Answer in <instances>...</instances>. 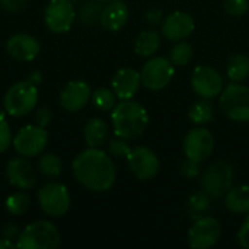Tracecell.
<instances>
[{"instance_id":"obj_1","label":"cell","mask_w":249,"mask_h":249,"mask_svg":"<svg viewBox=\"0 0 249 249\" xmlns=\"http://www.w3.org/2000/svg\"><path fill=\"white\" fill-rule=\"evenodd\" d=\"M71 171L77 182L96 193L108 191L117 178L111 156L101 147H89L80 152L71 162Z\"/></svg>"},{"instance_id":"obj_2","label":"cell","mask_w":249,"mask_h":249,"mask_svg":"<svg viewBox=\"0 0 249 249\" xmlns=\"http://www.w3.org/2000/svg\"><path fill=\"white\" fill-rule=\"evenodd\" d=\"M111 121L117 137L134 140L144 133L149 124V115L139 102L124 99L112 108Z\"/></svg>"},{"instance_id":"obj_3","label":"cell","mask_w":249,"mask_h":249,"mask_svg":"<svg viewBox=\"0 0 249 249\" xmlns=\"http://www.w3.org/2000/svg\"><path fill=\"white\" fill-rule=\"evenodd\" d=\"M38 85L29 79L12 85L3 98V108L10 117H25L32 112L38 104Z\"/></svg>"},{"instance_id":"obj_4","label":"cell","mask_w":249,"mask_h":249,"mask_svg":"<svg viewBox=\"0 0 249 249\" xmlns=\"http://www.w3.org/2000/svg\"><path fill=\"white\" fill-rule=\"evenodd\" d=\"M61 236L57 226L48 220H36L29 223L16 239L19 249H57Z\"/></svg>"},{"instance_id":"obj_5","label":"cell","mask_w":249,"mask_h":249,"mask_svg":"<svg viewBox=\"0 0 249 249\" xmlns=\"http://www.w3.org/2000/svg\"><path fill=\"white\" fill-rule=\"evenodd\" d=\"M220 108L226 117L233 121H249V88L244 85H228L220 96Z\"/></svg>"},{"instance_id":"obj_6","label":"cell","mask_w":249,"mask_h":249,"mask_svg":"<svg viewBox=\"0 0 249 249\" xmlns=\"http://www.w3.org/2000/svg\"><path fill=\"white\" fill-rule=\"evenodd\" d=\"M38 204L48 217H63L70 209V194L67 187L60 182H48L42 185L38 191Z\"/></svg>"},{"instance_id":"obj_7","label":"cell","mask_w":249,"mask_h":249,"mask_svg":"<svg viewBox=\"0 0 249 249\" xmlns=\"http://www.w3.org/2000/svg\"><path fill=\"white\" fill-rule=\"evenodd\" d=\"M48 143V133L44 127L29 124L22 127L13 137L12 146L18 155L25 158H34L44 153Z\"/></svg>"},{"instance_id":"obj_8","label":"cell","mask_w":249,"mask_h":249,"mask_svg":"<svg viewBox=\"0 0 249 249\" xmlns=\"http://www.w3.org/2000/svg\"><path fill=\"white\" fill-rule=\"evenodd\" d=\"M76 9L71 0H50L44 10L45 26L54 34H66L76 20Z\"/></svg>"},{"instance_id":"obj_9","label":"cell","mask_w":249,"mask_h":249,"mask_svg":"<svg viewBox=\"0 0 249 249\" xmlns=\"http://www.w3.org/2000/svg\"><path fill=\"white\" fill-rule=\"evenodd\" d=\"M175 73L172 63L165 57H155L142 69V83L150 90H160L169 85Z\"/></svg>"},{"instance_id":"obj_10","label":"cell","mask_w":249,"mask_h":249,"mask_svg":"<svg viewBox=\"0 0 249 249\" xmlns=\"http://www.w3.org/2000/svg\"><path fill=\"white\" fill-rule=\"evenodd\" d=\"M233 182V168L228 162L213 163L203 177V188L212 197H222L231 190Z\"/></svg>"},{"instance_id":"obj_11","label":"cell","mask_w":249,"mask_h":249,"mask_svg":"<svg viewBox=\"0 0 249 249\" xmlns=\"http://www.w3.org/2000/svg\"><path fill=\"white\" fill-rule=\"evenodd\" d=\"M214 150V137L206 128H194L184 139V153L193 162H204Z\"/></svg>"},{"instance_id":"obj_12","label":"cell","mask_w":249,"mask_h":249,"mask_svg":"<svg viewBox=\"0 0 249 249\" xmlns=\"http://www.w3.org/2000/svg\"><path fill=\"white\" fill-rule=\"evenodd\" d=\"M220 233V223L214 217H201L191 226L188 244L194 249H209L217 244Z\"/></svg>"},{"instance_id":"obj_13","label":"cell","mask_w":249,"mask_h":249,"mask_svg":"<svg viewBox=\"0 0 249 249\" xmlns=\"http://www.w3.org/2000/svg\"><path fill=\"white\" fill-rule=\"evenodd\" d=\"M191 86L198 96L210 99L217 96L223 90V77L213 67L198 66L193 71Z\"/></svg>"},{"instance_id":"obj_14","label":"cell","mask_w":249,"mask_h":249,"mask_svg":"<svg viewBox=\"0 0 249 249\" xmlns=\"http://www.w3.org/2000/svg\"><path fill=\"white\" fill-rule=\"evenodd\" d=\"M130 171L142 181L152 179L159 172V159L147 147L139 146L131 149L127 156Z\"/></svg>"},{"instance_id":"obj_15","label":"cell","mask_w":249,"mask_h":249,"mask_svg":"<svg viewBox=\"0 0 249 249\" xmlns=\"http://www.w3.org/2000/svg\"><path fill=\"white\" fill-rule=\"evenodd\" d=\"M6 178L9 184L18 190H31L36 184V172L25 156L12 158L6 166Z\"/></svg>"},{"instance_id":"obj_16","label":"cell","mask_w":249,"mask_h":249,"mask_svg":"<svg viewBox=\"0 0 249 249\" xmlns=\"http://www.w3.org/2000/svg\"><path fill=\"white\" fill-rule=\"evenodd\" d=\"M6 51L13 60L20 63H28V61H34L38 57L41 51V44L34 35L19 32L7 39Z\"/></svg>"},{"instance_id":"obj_17","label":"cell","mask_w":249,"mask_h":249,"mask_svg":"<svg viewBox=\"0 0 249 249\" xmlns=\"http://www.w3.org/2000/svg\"><path fill=\"white\" fill-rule=\"evenodd\" d=\"M90 99V86L83 80H70L60 92V105L67 112L80 111Z\"/></svg>"},{"instance_id":"obj_18","label":"cell","mask_w":249,"mask_h":249,"mask_svg":"<svg viewBox=\"0 0 249 249\" xmlns=\"http://www.w3.org/2000/svg\"><path fill=\"white\" fill-rule=\"evenodd\" d=\"M194 26H196V23L190 13L177 10L163 19L162 34L165 35V38H168L171 41H179V39L188 38L191 35V32L194 31Z\"/></svg>"},{"instance_id":"obj_19","label":"cell","mask_w":249,"mask_h":249,"mask_svg":"<svg viewBox=\"0 0 249 249\" xmlns=\"http://www.w3.org/2000/svg\"><path fill=\"white\" fill-rule=\"evenodd\" d=\"M140 83H142V74L130 67L117 70L111 80L112 90L115 96L120 98L121 101L131 99L137 93Z\"/></svg>"},{"instance_id":"obj_20","label":"cell","mask_w":249,"mask_h":249,"mask_svg":"<svg viewBox=\"0 0 249 249\" xmlns=\"http://www.w3.org/2000/svg\"><path fill=\"white\" fill-rule=\"evenodd\" d=\"M128 20V9L123 1L112 0L109 4H107L99 15V22L104 26V29L115 32L125 26Z\"/></svg>"},{"instance_id":"obj_21","label":"cell","mask_w":249,"mask_h":249,"mask_svg":"<svg viewBox=\"0 0 249 249\" xmlns=\"http://www.w3.org/2000/svg\"><path fill=\"white\" fill-rule=\"evenodd\" d=\"M109 136L108 124L102 118H90L83 128V139L88 147H102Z\"/></svg>"},{"instance_id":"obj_22","label":"cell","mask_w":249,"mask_h":249,"mask_svg":"<svg viewBox=\"0 0 249 249\" xmlns=\"http://www.w3.org/2000/svg\"><path fill=\"white\" fill-rule=\"evenodd\" d=\"M160 45V36L155 29H146L142 31L134 44V51L140 57H150L156 53V50Z\"/></svg>"},{"instance_id":"obj_23","label":"cell","mask_w":249,"mask_h":249,"mask_svg":"<svg viewBox=\"0 0 249 249\" xmlns=\"http://www.w3.org/2000/svg\"><path fill=\"white\" fill-rule=\"evenodd\" d=\"M225 206L233 213H248L249 212V187L241 185L228 191L225 198Z\"/></svg>"},{"instance_id":"obj_24","label":"cell","mask_w":249,"mask_h":249,"mask_svg":"<svg viewBox=\"0 0 249 249\" xmlns=\"http://www.w3.org/2000/svg\"><path fill=\"white\" fill-rule=\"evenodd\" d=\"M249 74V57L245 54H235L228 61V76L233 82H242Z\"/></svg>"},{"instance_id":"obj_25","label":"cell","mask_w":249,"mask_h":249,"mask_svg":"<svg viewBox=\"0 0 249 249\" xmlns=\"http://www.w3.org/2000/svg\"><path fill=\"white\" fill-rule=\"evenodd\" d=\"M38 169L44 177L57 178L63 172V162L54 153H41L38 160Z\"/></svg>"},{"instance_id":"obj_26","label":"cell","mask_w":249,"mask_h":249,"mask_svg":"<svg viewBox=\"0 0 249 249\" xmlns=\"http://www.w3.org/2000/svg\"><path fill=\"white\" fill-rule=\"evenodd\" d=\"M188 115L196 124H207L213 120V107L206 98H203L193 104Z\"/></svg>"},{"instance_id":"obj_27","label":"cell","mask_w":249,"mask_h":249,"mask_svg":"<svg viewBox=\"0 0 249 249\" xmlns=\"http://www.w3.org/2000/svg\"><path fill=\"white\" fill-rule=\"evenodd\" d=\"M29 204H31V200L28 197V194L18 191V193H13L10 194L7 198H6V210L7 213H10L12 216H22L28 212L29 209Z\"/></svg>"},{"instance_id":"obj_28","label":"cell","mask_w":249,"mask_h":249,"mask_svg":"<svg viewBox=\"0 0 249 249\" xmlns=\"http://www.w3.org/2000/svg\"><path fill=\"white\" fill-rule=\"evenodd\" d=\"M115 93L114 90L108 88H98L92 93V102L93 105L101 111H109L115 107Z\"/></svg>"},{"instance_id":"obj_29","label":"cell","mask_w":249,"mask_h":249,"mask_svg":"<svg viewBox=\"0 0 249 249\" xmlns=\"http://www.w3.org/2000/svg\"><path fill=\"white\" fill-rule=\"evenodd\" d=\"M191 58H193V47L185 41L178 42L171 50V61L177 66H185L190 63Z\"/></svg>"},{"instance_id":"obj_30","label":"cell","mask_w":249,"mask_h":249,"mask_svg":"<svg viewBox=\"0 0 249 249\" xmlns=\"http://www.w3.org/2000/svg\"><path fill=\"white\" fill-rule=\"evenodd\" d=\"M99 15H101V9L95 1H88V3H83L80 10H79V18L85 22V23H90L96 19H99Z\"/></svg>"},{"instance_id":"obj_31","label":"cell","mask_w":249,"mask_h":249,"mask_svg":"<svg viewBox=\"0 0 249 249\" xmlns=\"http://www.w3.org/2000/svg\"><path fill=\"white\" fill-rule=\"evenodd\" d=\"M108 152L111 156L114 158H127L128 153L131 152V147L128 146L127 140L118 137V139H114L109 142L108 144Z\"/></svg>"},{"instance_id":"obj_32","label":"cell","mask_w":249,"mask_h":249,"mask_svg":"<svg viewBox=\"0 0 249 249\" xmlns=\"http://www.w3.org/2000/svg\"><path fill=\"white\" fill-rule=\"evenodd\" d=\"M12 131H10V125L6 120V117L3 114H0V153H4L10 144H12Z\"/></svg>"},{"instance_id":"obj_33","label":"cell","mask_w":249,"mask_h":249,"mask_svg":"<svg viewBox=\"0 0 249 249\" xmlns=\"http://www.w3.org/2000/svg\"><path fill=\"white\" fill-rule=\"evenodd\" d=\"M223 7L231 16H242L248 12L249 0H225Z\"/></svg>"},{"instance_id":"obj_34","label":"cell","mask_w":249,"mask_h":249,"mask_svg":"<svg viewBox=\"0 0 249 249\" xmlns=\"http://www.w3.org/2000/svg\"><path fill=\"white\" fill-rule=\"evenodd\" d=\"M51 118H53L51 109L48 107H42V108H38L35 111V114H34V124L45 128L51 123Z\"/></svg>"},{"instance_id":"obj_35","label":"cell","mask_w":249,"mask_h":249,"mask_svg":"<svg viewBox=\"0 0 249 249\" xmlns=\"http://www.w3.org/2000/svg\"><path fill=\"white\" fill-rule=\"evenodd\" d=\"M29 0H0V4L7 12H20Z\"/></svg>"},{"instance_id":"obj_36","label":"cell","mask_w":249,"mask_h":249,"mask_svg":"<svg viewBox=\"0 0 249 249\" xmlns=\"http://www.w3.org/2000/svg\"><path fill=\"white\" fill-rule=\"evenodd\" d=\"M20 232H22V231L18 228L16 223H6V225L1 228V236L6 238V239H10V241L18 239L19 235H20Z\"/></svg>"},{"instance_id":"obj_37","label":"cell","mask_w":249,"mask_h":249,"mask_svg":"<svg viewBox=\"0 0 249 249\" xmlns=\"http://www.w3.org/2000/svg\"><path fill=\"white\" fill-rule=\"evenodd\" d=\"M238 241H239L241 247L249 249V216L245 219V222L242 223V226L239 229Z\"/></svg>"},{"instance_id":"obj_38","label":"cell","mask_w":249,"mask_h":249,"mask_svg":"<svg viewBox=\"0 0 249 249\" xmlns=\"http://www.w3.org/2000/svg\"><path fill=\"white\" fill-rule=\"evenodd\" d=\"M160 19H162V12H160V10H150V12L146 15V20H147L149 23H152V25L159 23Z\"/></svg>"},{"instance_id":"obj_39","label":"cell","mask_w":249,"mask_h":249,"mask_svg":"<svg viewBox=\"0 0 249 249\" xmlns=\"http://www.w3.org/2000/svg\"><path fill=\"white\" fill-rule=\"evenodd\" d=\"M9 248H16V242L6 239V238H0V249H9Z\"/></svg>"},{"instance_id":"obj_40","label":"cell","mask_w":249,"mask_h":249,"mask_svg":"<svg viewBox=\"0 0 249 249\" xmlns=\"http://www.w3.org/2000/svg\"><path fill=\"white\" fill-rule=\"evenodd\" d=\"M31 82H34L35 85H39L41 83V80H42V74H41V71H38V70H35V71H32L31 73V76L28 77Z\"/></svg>"},{"instance_id":"obj_41","label":"cell","mask_w":249,"mask_h":249,"mask_svg":"<svg viewBox=\"0 0 249 249\" xmlns=\"http://www.w3.org/2000/svg\"><path fill=\"white\" fill-rule=\"evenodd\" d=\"M96 1H112V0H96Z\"/></svg>"}]
</instances>
